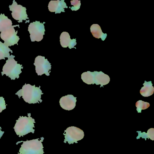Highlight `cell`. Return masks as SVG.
<instances>
[{"label":"cell","mask_w":154,"mask_h":154,"mask_svg":"<svg viewBox=\"0 0 154 154\" xmlns=\"http://www.w3.org/2000/svg\"><path fill=\"white\" fill-rule=\"evenodd\" d=\"M95 72L88 71L83 73L82 74V79L83 82L88 85L94 84V78Z\"/></svg>","instance_id":"e0dca14e"},{"label":"cell","mask_w":154,"mask_h":154,"mask_svg":"<svg viewBox=\"0 0 154 154\" xmlns=\"http://www.w3.org/2000/svg\"><path fill=\"white\" fill-rule=\"evenodd\" d=\"M43 94L40 86L36 87L35 85L30 84H25L22 89L16 94L20 98L22 97L25 102L30 104L42 102L41 95Z\"/></svg>","instance_id":"6da1fadb"},{"label":"cell","mask_w":154,"mask_h":154,"mask_svg":"<svg viewBox=\"0 0 154 154\" xmlns=\"http://www.w3.org/2000/svg\"><path fill=\"white\" fill-rule=\"evenodd\" d=\"M1 129L2 128H0V139L2 137L3 134L4 133V131H2L1 130Z\"/></svg>","instance_id":"603a6c76"},{"label":"cell","mask_w":154,"mask_h":154,"mask_svg":"<svg viewBox=\"0 0 154 154\" xmlns=\"http://www.w3.org/2000/svg\"><path fill=\"white\" fill-rule=\"evenodd\" d=\"M91 31L92 35L95 38L102 39L104 41L107 37V34H103L100 27L98 24H93L91 27Z\"/></svg>","instance_id":"5bb4252c"},{"label":"cell","mask_w":154,"mask_h":154,"mask_svg":"<svg viewBox=\"0 0 154 154\" xmlns=\"http://www.w3.org/2000/svg\"><path fill=\"white\" fill-rule=\"evenodd\" d=\"M44 23L38 21L31 23L28 27V31L30 34V38L32 42H39L43 39L45 34Z\"/></svg>","instance_id":"5b68a950"},{"label":"cell","mask_w":154,"mask_h":154,"mask_svg":"<svg viewBox=\"0 0 154 154\" xmlns=\"http://www.w3.org/2000/svg\"><path fill=\"white\" fill-rule=\"evenodd\" d=\"M76 97L72 94L63 96L59 101L60 106L66 110L70 111L73 109L76 105Z\"/></svg>","instance_id":"30bf717a"},{"label":"cell","mask_w":154,"mask_h":154,"mask_svg":"<svg viewBox=\"0 0 154 154\" xmlns=\"http://www.w3.org/2000/svg\"><path fill=\"white\" fill-rule=\"evenodd\" d=\"M35 120L28 113V117L20 116L14 127L16 134L19 137H23L30 132L35 133Z\"/></svg>","instance_id":"7a4b0ae2"},{"label":"cell","mask_w":154,"mask_h":154,"mask_svg":"<svg viewBox=\"0 0 154 154\" xmlns=\"http://www.w3.org/2000/svg\"><path fill=\"white\" fill-rule=\"evenodd\" d=\"M71 5H72L73 7L70 8L72 11H76L78 10L80 8L81 3L80 1L78 0H73L71 1Z\"/></svg>","instance_id":"44dd1931"},{"label":"cell","mask_w":154,"mask_h":154,"mask_svg":"<svg viewBox=\"0 0 154 154\" xmlns=\"http://www.w3.org/2000/svg\"><path fill=\"white\" fill-rule=\"evenodd\" d=\"M154 88L152 86V82L145 81L143 84V87L140 90V94L144 97H149L151 96L154 93Z\"/></svg>","instance_id":"9a60e30c"},{"label":"cell","mask_w":154,"mask_h":154,"mask_svg":"<svg viewBox=\"0 0 154 154\" xmlns=\"http://www.w3.org/2000/svg\"><path fill=\"white\" fill-rule=\"evenodd\" d=\"M60 44L63 48L69 47L70 49L74 48L76 45V39H71L69 33L63 32L60 37Z\"/></svg>","instance_id":"7c38bea8"},{"label":"cell","mask_w":154,"mask_h":154,"mask_svg":"<svg viewBox=\"0 0 154 154\" xmlns=\"http://www.w3.org/2000/svg\"><path fill=\"white\" fill-rule=\"evenodd\" d=\"M5 109H6V104L5 99L3 97H0V113Z\"/></svg>","instance_id":"7402d4cb"},{"label":"cell","mask_w":154,"mask_h":154,"mask_svg":"<svg viewBox=\"0 0 154 154\" xmlns=\"http://www.w3.org/2000/svg\"><path fill=\"white\" fill-rule=\"evenodd\" d=\"M149 103L142 100H139L136 103L137 110L139 113H141V110L146 109L149 107Z\"/></svg>","instance_id":"ffe728a7"},{"label":"cell","mask_w":154,"mask_h":154,"mask_svg":"<svg viewBox=\"0 0 154 154\" xmlns=\"http://www.w3.org/2000/svg\"><path fill=\"white\" fill-rule=\"evenodd\" d=\"M10 52L13 53V51L9 47L7 46L4 43L0 41V60H5L6 57L9 58L10 56Z\"/></svg>","instance_id":"ac0fdd59"},{"label":"cell","mask_w":154,"mask_h":154,"mask_svg":"<svg viewBox=\"0 0 154 154\" xmlns=\"http://www.w3.org/2000/svg\"><path fill=\"white\" fill-rule=\"evenodd\" d=\"M63 135L65 136L64 142H68L69 144L77 143L78 141L82 139L84 137L83 131L77 127H69L65 130Z\"/></svg>","instance_id":"52a82bcc"},{"label":"cell","mask_w":154,"mask_h":154,"mask_svg":"<svg viewBox=\"0 0 154 154\" xmlns=\"http://www.w3.org/2000/svg\"><path fill=\"white\" fill-rule=\"evenodd\" d=\"M15 57V56L10 55L3 66L2 72V75H6L12 80L19 78L20 74L22 72L21 69L23 68L22 65L18 64L17 62L14 59Z\"/></svg>","instance_id":"277c9868"},{"label":"cell","mask_w":154,"mask_h":154,"mask_svg":"<svg viewBox=\"0 0 154 154\" xmlns=\"http://www.w3.org/2000/svg\"><path fill=\"white\" fill-rule=\"evenodd\" d=\"M34 64L35 66L36 72L38 75H42L44 74L47 76L50 75L51 63L45 57L41 56L37 57Z\"/></svg>","instance_id":"ba28073f"},{"label":"cell","mask_w":154,"mask_h":154,"mask_svg":"<svg viewBox=\"0 0 154 154\" xmlns=\"http://www.w3.org/2000/svg\"><path fill=\"white\" fill-rule=\"evenodd\" d=\"M17 26L20 27L19 25L12 26L11 27L2 31L1 33V38L4 41V44L7 46H11L15 45H18L20 38L17 35L18 31H16L14 29V27Z\"/></svg>","instance_id":"8992f818"},{"label":"cell","mask_w":154,"mask_h":154,"mask_svg":"<svg viewBox=\"0 0 154 154\" xmlns=\"http://www.w3.org/2000/svg\"><path fill=\"white\" fill-rule=\"evenodd\" d=\"M110 82L109 75L102 72H95L94 75V84L97 85H100V87L108 84Z\"/></svg>","instance_id":"4fadbf2b"},{"label":"cell","mask_w":154,"mask_h":154,"mask_svg":"<svg viewBox=\"0 0 154 154\" xmlns=\"http://www.w3.org/2000/svg\"><path fill=\"white\" fill-rule=\"evenodd\" d=\"M12 26V21L5 16V14L0 15V32Z\"/></svg>","instance_id":"2e32d148"},{"label":"cell","mask_w":154,"mask_h":154,"mask_svg":"<svg viewBox=\"0 0 154 154\" xmlns=\"http://www.w3.org/2000/svg\"><path fill=\"white\" fill-rule=\"evenodd\" d=\"M44 137L23 141L20 149L19 154H44L43 141Z\"/></svg>","instance_id":"3957f363"},{"label":"cell","mask_w":154,"mask_h":154,"mask_svg":"<svg viewBox=\"0 0 154 154\" xmlns=\"http://www.w3.org/2000/svg\"><path fill=\"white\" fill-rule=\"evenodd\" d=\"M10 10L12 11V17L14 19L18 20L19 23L23 20L29 19L26 13V8L20 5H18L15 0H13L12 5L9 6Z\"/></svg>","instance_id":"9c48e42d"},{"label":"cell","mask_w":154,"mask_h":154,"mask_svg":"<svg viewBox=\"0 0 154 154\" xmlns=\"http://www.w3.org/2000/svg\"><path fill=\"white\" fill-rule=\"evenodd\" d=\"M48 10L51 12H55V14L65 12L64 8H68L64 0L62 1H51L48 6Z\"/></svg>","instance_id":"8fae6325"},{"label":"cell","mask_w":154,"mask_h":154,"mask_svg":"<svg viewBox=\"0 0 154 154\" xmlns=\"http://www.w3.org/2000/svg\"><path fill=\"white\" fill-rule=\"evenodd\" d=\"M137 132L138 133V136L137 137V139L142 137L145 139V140H146L147 138L150 139L152 140H154V129L153 128L149 129L147 133L141 132V131H137Z\"/></svg>","instance_id":"d6986e66"}]
</instances>
